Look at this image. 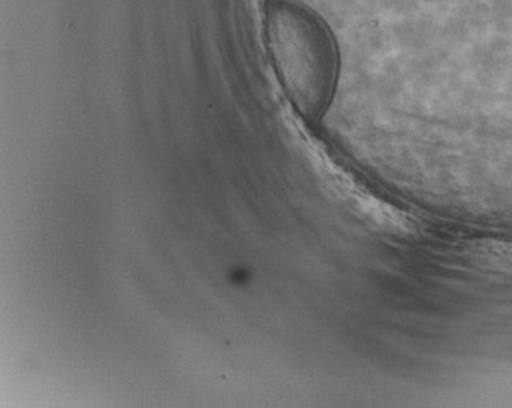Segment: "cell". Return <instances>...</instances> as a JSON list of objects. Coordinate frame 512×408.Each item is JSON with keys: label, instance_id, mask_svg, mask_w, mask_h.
<instances>
[{"label": "cell", "instance_id": "6da1fadb", "mask_svg": "<svg viewBox=\"0 0 512 408\" xmlns=\"http://www.w3.org/2000/svg\"><path fill=\"white\" fill-rule=\"evenodd\" d=\"M266 43L282 90L308 120L325 117L341 75V52L315 13L287 0H271Z\"/></svg>", "mask_w": 512, "mask_h": 408}]
</instances>
